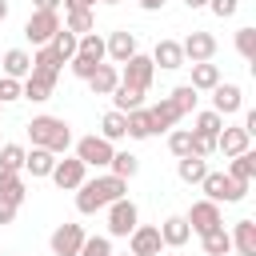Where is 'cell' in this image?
I'll return each mask as SVG.
<instances>
[{"label":"cell","instance_id":"6da1fadb","mask_svg":"<svg viewBox=\"0 0 256 256\" xmlns=\"http://www.w3.org/2000/svg\"><path fill=\"white\" fill-rule=\"evenodd\" d=\"M120 196H128V180H120V176H96V180H84L80 188H76V212L80 216H92V212H100V208H108L112 200H120Z\"/></svg>","mask_w":256,"mask_h":256},{"label":"cell","instance_id":"7a4b0ae2","mask_svg":"<svg viewBox=\"0 0 256 256\" xmlns=\"http://www.w3.org/2000/svg\"><path fill=\"white\" fill-rule=\"evenodd\" d=\"M28 140H32V148H48V152L64 156L72 148V128L60 116H32L28 120Z\"/></svg>","mask_w":256,"mask_h":256},{"label":"cell","instance_id":"3957f363","mask_svg":"<svg viewBox=\"0 0 256 256\" xmlns=\"http://www.w3.org/2000/svg\"><path fill=\"white\" fill-rule=\"evenodd\" d=\"M200 188H204V200H216V204H236V200L248 196V184L244 180H232L228 172H212V168L204 172Z\"/></svg>","mask_w":256,"mask_h":256},{"label":"cell","instance_id":"277c9868","mask_svg":"<svg viewBox=\"0 0 256 256\" xmlns=\"http://www.w3.org/2000/svg\"><path fill=\"white\" fill-rule=\"evenodd\" d=\"M48 180H52L60 192H76V188L88 180V168H84L80 156H68V152H64V160H56V168H52Z\"/></svg>","mask_w":256,"mask_h":256},{"label":"cell","instance_id":"5b68a950","mask_svg":"<svg viewBox=\"0 0 256 256\" xmlns=\"http://www.w3.org/2000/svg\"><path fill=\"white\" fill-rule=\"evenodd\" d=\"M140 224V208L128 200V196H120V200H112L108 204V236H124L128 240V232Z\"/></svg>","mask_w":256,"mask_h":256},{"label":"cell","instance_id":"8992f818","mask_svg":"<svg viewBox=\"0 0 256 256\" xmlns=\"http://www.w3.org/2000/svg\"><path fill=\"white\" fill-rule=\"evenodd\" d=\"M112 152H116V144L104 136H80L76 140V156L84 160V168H108Z\"/></svg>","mask_w":256,"mask_h":256},{"label":"cell","instance_id":"52a82bcc","mask_svg":"<svg viewBox=\"0 0 256 256\" xmlns=\"http://www.w3.org/2000/svg\"><path fill=\"white\" fill-rule=\"evenodd\" d=\"M152 76H156V64H152V56H144V52H136V56H128L124 64H120V80L124 84H132V88H152Z\"/></svg>","mask_w":256,"mask_h":256},{"label":"cell","instance_id":"ba28073f","mask_svg":"<svg viewBox=\"0 0 256 256\" xmlns=\"http://www.w3.org/2000/svg\"><path fill=\"white\" fill-rule=\"evenodd\" d=\"M188 228L196 232V236H204V232H212V228H220L224 224V216H220V204L216 200H196L192 208H188Z\"/></svg>","mask_w":256,"mask_h":256},{"label":"cell","instance_id":"9c48e42d","mask_svg":"<svg viewBox=\"0 0 256 256\" xmlns=\"http://www.w3.org/2000/svg\"><path fill=\"white\" fill-rule=\"evenodd\" d=\"M180 52H184V64H200V60H212L216 56V36L212 32H188L180 40Z\"/></svg>","mask_w":256,"mask_h":256},{"label":"cell","instance_id":"30bf717a","mask_svg":"<svg viewBox=\"0 0 256 256\" xmlns=\"http://www.w3.org/2000/svg\"><path fill=\"white\" fill-rule=\"evenodd\" d=\"M164 240H160V228L156 224H136L128 232V252L132 256H160Z\"/></svg>","mask_w":256,"mask_h":256},{"label":"cell","instance_id":"8fae6325","mask_svg":"<svg viewBox=\"0 0 256 256\" xmlns=\"http://www.w3.org/2000/svg\"><path fill=\"white\" fill-rule=\"evenodd\" d=\"M60 68H64V60H60L48 44H40V48L32 52V72H28V76H36V80H44V84H52V88H56Z\"/></svg>","mask_w":256,"mask_h":256},{"label":"cell","instance_id":"7c38bea8","mask_svg":"<svg viewBox=\"0 0 256 256\" xmlns=\"http://www.w3.org/2000/svg\"><path fill=\"white\" fill-rule=\"evenodd\" d=\"M84 224H60L56 232H52V240H48V248H52V256H76L80 252V244H84Z\"/></svg>","mask_w":256,"mask_h":256},{"label":"cell","instance_id":"4fadbf2b","mask_svg":"<svg viewBox=\"0 0 256 256\" xmlns=\"http://www.w3.org/2000/svg\"><path fill=\"white\" fill-rule=\"evenodd\" d=\"M240 108H244V92H240V84L220 80V84L212 88V112H220V116H236Z\"/></svg>","mask_w":256,"mask_h":256},{"label":"cell","instance_id":"5bb4252c","mask_svg":"<svg viewBox=\"0 0 256 256\" xmlns=\"http://www.w3.org/2000/svg\"><path fill=\"white\" fill-rule=\"evenodd\" d=\"M56 28H60V16H56V12H32V16L24 20V36H28L36 48H40V44H48Z\"/></svg>","mask_w":256,"mask_h":256},{"label":"cell","instance_id":"9a60e30c","mask_svg":"<svg viewBox=\"0 0 256 256\" xmlns=\"http://www.w3.org/2000/svg\"><path fill=\"white\" fill-rule=\"evenodd\" d=\"M128 56H136V32H128V28H116V32L104 40V60H112V64H124Z\"/></svg>","mask_w":256,"mask_h":256},{"label":"cell","instance_id":"2e32d148","mask_svg":"<svg viewBox=\"0 0 256 256\" xmlns=\"http://www.w3.org/2000/svg\"><path fill=\"white\" fill-rule=\"evenodd\" d=\"M244 148H252V136H248L244 128H236V124H224L220 136H216V152L228 160V156H240Z\"/></svg>","mask_w":256,"mask_h":256},{"label":"cell","instance_id":"e0dca14e","mask_svg":"<svg viewBox=\"0 0 256 256\" xmlns=\"http://www.w3.org/2000/svg\"><path fill=\"white\" fill-rule=\"evenodd\" d=\"M152 64H156V68H164V72H176V68H184L180 40H156V48H152Z\"/></svg>","mask_w":256,"mask_h":256},{"label":"cell","instance_id":"ac0fdd59","mask_svg":"<svg viewBox=\"0 0 256 256\" xmlns=\"http://www.w3.org/2000/svg\"><path fill=\"white\" fill-rule=\"evenodd\" d=\"M160 228V240H164V248H184L188 240H192V228H188V220L184 216H168L164 224H156Z\"/></svg>","mask_w":256,"mask_h":256},{"label":"cell","instance_id":"d6986e66","mask_svg":"<svg viewBox=\"0 0 256 256\" xmlns=\"http://www.w3.org/2000/svg\"><path fill=\"white\" fill-rule=\"evenodd\" d=\"M228 236H232L236 256H256V220H236Z\"/></svg>","mask_w":256,"mask_h":256},{"label":"cell","instance_id":"ffe728a7","mask_svg":"<svg viewBox=\"0 0 256 256\" xmlns=\"http://www.w3.org/2000/svg\"><path fill=\"white\" fill-rule=\"evenodd\" d=\"M148 120H152V136H160V132H172V128H176L180 112H176V108H172V100L164 96L160 104H152V108H148Z\"/></svg>","mask_w":256,"mask_h":256},{"label":"cell","instance_id":"44dd1931","mask_svg":"<svg viewBox=\"0 0 256 256\" xmlns=\"http://www.w3.org/2000/svg\"><path fill=\"white\" fill-rule=\"evenodd\" d=\"M52 168H56V152H48V148H32V152H24V172H28L32 180L52 176Z\"/></svg>","mask_w":256,"mask_h":256},{"label":"cell","instance_id":"7402d4cb","mask_svg":"<svg viewBox=\"0 0 256 256\" xmlns=\"http://www.w3.org/2000/svg\"><path fill=\"white\" fill-rule=\"evenodd\" d=\"M120 84V68L116 64H100L92 76H88V88H92V96H112V88Z\"/></svg>","mask_w":256,"mask_h":256},{"label":"cell","instance_id":"603a6c76","mask_svg":"<svg viewBox=\"0 0 256 256\" xmlns=\"http://www.w3.org/2000/svg\"><path fill=\"white\" fill-rule=\"evenodd\" d=\"M0 200H8V204H16V208L28 200V188H24L20 172H8V168H0Z\"/></svg>","mask_w":256,"mask_h":256},{"label":"cell","instance_id":"cb8c5ba5","mask_svg":"<svg viewBox=\"0 0 256 256\" xmlns=\"http://www.w3.org/2000/svg\"><path fill=\"white\" fill-rule=\"evenodd\" d=\"M0 64H4V76H12V80H24V76L32 72V56H28L24 48H8V52L0 56Z\"/></svg>","mask_w":256,"mask_h":256},{"label":"cell","instance_id":"d4e9b609","mask_svg":"<svg viewBox=\"0 0 256 256\" xmlns=\"http://www.w3.org/2000/svg\"><path fill=\"white\" fill-rule=\"evenodd\" d=\"M220 80H224V76H220V64H212V60L192 64V88H196V92H212Z\"/></svg>","mask_w":256,"mask_h":256},{"label":"cell","instance_id":"484cf974","mask_svg":"<svg viewBox=\"0 0 256 256\" xmlns=\"http://www.w3.org/2000/svg\"><path fill=\"white\" fill-rule=\"evenodd\" d=\"M140 104H144V88H132V84H124V80L112 88V108H116V112H132V108H140Z\"/></svg>","mask_w":256,"mask_h":256},{"label":"cell","instance_id":"4316f807","mask_svg":"<svg viewBox=\"0 0 256 256\" xmlns=\"http://www.w3.org/2000/svg\"><path fill=\"white\" fill-rule=\"evenodd\" d=\"M228 176H232V180L252 184V176H256V152H252V148H244L240 156H228Z\"/></svg>","mask_w":256,"mask_h":256},{"label":"cell","instance_id":"83f0119b","mask_svg":"<svg viewBox=\"0 0 256 256\" xmlns=\"http://www.w3.org/2000/svg\"><path fill=\"white\" fill-rule=\"evenodd\" d=\"M76 40H80V36H76V32H68V28L60 24V28L52 32V40H48V48H52V52H56V56H60V60L68 64V60L76 56Z\"/></svg>","mask_w":256,"mask_h":256},{"label":"cell","instance_id":"f1b7e54d","mask_svg":"<svg viewBox=\"0 0 256 256\" xmlns=\"http://www.w3.org/2000/svg\"><path fill=\"white\" fill-rule=\"evenodd\" d=\"M100 136H104V140H112V144H116V140H124V136H128V116H124V112H116V108H112V112H104V120H100Z\"/></svg>","mask_w":256,"mask_h":256},{"label":"cell","instance_id":"f546056e","mask_svg":"<svg viewBox=\"0 0 256 256\" xmlns=\"http://www.w3.org/2000/svg\"><path fill=\"white\" fill-rule=\"evenodd\" d=\"M204 172H208V160H204V156H180V164H176V176H180L184 184H200Z\"/></svg>","mask_w":256,"mask_h":256},{"label":"cell","instance_id":"4dcf8cb0","mask_svg":"<svg viewBox=\"0 0 256 256\" xmlns=\"http://www.w3.org/2000/svg\"><path fill=\"white\" fill-rule=\"evenodd\" d=\"M200 244H204V256H228V252H232V236L224 232V224L212 228V232H204Z\"/></svg>","mask_w":256,"mask_h":256},{"label":"cell","instance_id":"1f68e13d","mask_svg":"<svg viewBox=\"0 0 256 256\" xmlns=\"http://www.w3.org/2000/svg\"><path fill=\"white\" fill-rule=\"evenodd\" d=\"M64 28H68V32H76V36L92 32V28H96V8H72V12H68V20H64Z\"/></svg>","mask_w":256,"mask_h":256},{"label":"cell","instance_id":"d6a6232c","mask_svg":"<svg viewBox=\"0 0 256 256\" xmlns=\"http://www.w3.org/2000/svg\"><path fill=\"white\" fill-rule=\"evenodd\" d=\"M168 100H172V108H176L180 116H188V112H196V100H200V92H196L192 84H180V88H172V92H168Z\"/></svg>","mask_w":256,"mask_h":256},{"label":"cell","instance_id":"836d02e7","mask_svg":"<svg viewBox=\"0 0 256 256\" xmlns=\"http://www.w3.org/2000/svg\"><path fill=\"white\" fill-rule=\"evenodd\" d=\"M128 116V136L132 140H148L152 136V120H148V108L140 104V108H132V112H124Z\"/></svg>","mask_w":256,"mask_h":256},{"label":"cell","instance_id":"e575fe53","mask_svg":"<svg viewBox=\"0 0 256 256\" xmlns=\"http://www.w3.org/2000/svg\"><path fill=\"white\" fill-rule=\"evenodd\" d=\"M108 172H112V176H120V180H132V176L140 172V160H136L132 152H112V160H108Z\"/></svg>","mask_w":256,"mask_h":256},{"label":"cell","instance_id":"d590c367","mask_svg":"<svg viewBox=\"0 0 256 256\" xmlns=\"http://www.w3.org/2000/svg\"><path fill=\"white\" fill-rule=\"evenodd\" d=\"M220 128H224V116L220 112H212V108H204V112H196V124H192V132H200V136H220Z\"/></svg>","mask_w":256,"mask_h":256},{"label":"cell","instance_id":"8d00e7d4","mask_svg":"<svg viewBox=\"0 0 256 256\" xmlns=\"http://www.w3.org/2000/svg\"><path fill=\"white\" fill-rule=\"evenodd\" d=\"M168 152L180 160V156H192V128H172L168 132Z\"/></svg>","mask_w":256,"mask_h":256},{"label":"cell","instance_id":"74e56055","mask_svg":"<svg viewBox=\"0 0 256 256\" xmlns=\"http://www.w3.org/2000/svg\"><path fill=\"white\" fill-rule=\"evenodd\" d=\"M24 144H0V168L8 172H24Z\"/></svg>","mask_w":256,"mask_h":256},{"label":"cell","instance_id":"f35d334b","mask_svg":"<svg viewBox=\"0 0 256 256\" xmlns=\"http://www.w3.org/2000/svg\"><path fill=\"white\" fill-rule=\"evenodd\" d=\"M236 52H240L248 64H256V28H252V24L236 32Z\"/></svg>","mask_w":256,"mask_h":256},{"label":"cell","instance_id":"ab89813d","mask_svg":"<svg viewBox=\"0 0 256 256\" xmlns=\"http://www.w3.org/2000/svg\"><path fill=\"white\" fill-rule=\"evenodd\" d=\"M104 60H96V56H88V52H76L72 60H68V68H72V76H80V80H88L96 68H100Z\"/></svg>","mask_w":256,"mask_h":256},{"label":"cell","instance_id":"60d3db41","mask_svg":"<svg viewBox=\"0 0 256 256\" xmlns=\"http://www.w3.org/2000/svg\"><path fill=\"white\" fill-rule=\"evenodd\" d=\"M76 256H112V236H84Z\"/></svg>","mask_w":256,"mask_h":256},{"label":"cell","instance_id":"b9f144b4","mask_svg":"<svg viewBox=\"0 0 256 256\" xmlns=\"http://www.w3.org/2000/svg\"><path fill=\"white\" fill-rule=\"evenodd\" d=\"M76 52H88V56H96V60H104V36L92 28V32H84L80 40H76Z\"/></svg>","mask_w":256,"mask_h":256},{"label":"cell","instance_id":"7bdbcfd3","mask_svg":"<svg viewBox=\"0 0 256 256\" xmlns=\"http://www.w3.org/2000/svg\"><path fill=\"white\" fill-rule=\"evenodd\" d=\"M212 152H216V140H212V136H200V132H192V156H204V160H208Z\"/></svg>","mask_w":256,"mask_h":256},{"label":"cell","instance_id":"ee69618b","mask_svg":"<svg viewBox=\"0 0 256 256\" xmlns=\"http://www.w3.org/2000/svg\"><path fill=\"white\" fill-rule=\"evenodd\" d=\"M12 100H20V80L0 76V104H12Z\"/></svg>","mask_w":256,"mask_h":256},{"label":"cell","instance_id":"f6af8a7d","mask_svg":"<svg viewBox=\"0 0 256 256\" xmlns=\"http://www.w3.org/2000/svg\"><path fill=\"white\" fill-rule=\"evenodd\" d=\"M208 8H212V16H220V20H228V16H236V8H240V0H208Z\"/></svg>","mask_w":256,"mask_h":256},{"label":"cell","instance_id":"bcb514c9","mask_svg":"<svg viewBox=\"0 0 256 256\" xmlns=\"http://www.w3.org/2000/svg\"><path fill=\"white\" fill-rule=\"evenodd\" d=\"M12 220H16V204L0 200V224H12Z\"/></svg>","mask_w":256,"mask_h":256},{"label":"cell","instance_id":"7dc6e473","mask_svg":"<svg viewBox=\"0 0 256 256\" xmlns=\"http://www.w3.org/2000/svg\"><path fill=\"white\" fill-rule=\"evenodd\" d=\"M32 8H36V12H56L60 0H32Z\"/></svg>","mask_w":256,"mask_h":256},{"label":"cell","instance_id":"c3c4849f","mask_svg":"<svg viewBox=\"0 0 256 256\" xmlns=\"http://www.w3.org/2000/svg\"><path fill=\"white\" fill-rule=\"evenodd\" d=\"M64 4V12H72V8H96V0H60Z\"/></svg>","mask_w":256,"mask_h":256},{"label":"cell","instance_id":"681fc988","mask_svg":"<svg viewBox=\"0 0 256 256\" xmlns=\"http://www.w3.org/2000/svg\"><path fill=\"white\" fill-rule=\"evenodd\" d=\"M136 4H140L144 12H160V8H164V0H136Z\"/></svg>","mask_w":256,"mask_h":256},{"label":"cell","instance_id":"f907efd6","mask_svg":"<svg viewBox=\"0 0 256 256\" xmlns=\"http://www.w3.org/2000/svg\"><path fill=\"white\" fill-rule=\"evenodd\" d=\"M184 8H208V0H184Z\"/></svg>","mask_w":256,"mask_h":256},{"label":"cell","instance_id":"816d5d0a","mask_svg":"<svg viewBox=\"0 0 256 256\" xmlns=\"http://www.w3.org/2000/svg\"><path fill=\"white\" fill-rule=\"evenodd\" d=\"M8 20V0H0V24Z\"/></svg>","mask_w":256,"mask_h":256},{"label":"cell","instance_id":"f5cc1de1","mask_svg":"<svg viewBox=\"0 0 256 256\" xmlns=\"http://www.w3.org/2000/svg\"><path fill=\"white\" fill-rule=\"evenodd\" d=\"M112 256H116V252H112ZM120 256H132V252H120Z\"/></svg>","mask_w":256,"mask_h":256},{"label":"cell","instance_id":"db71d44e","mask_svg":"<svg viewBox=\"0 0 256 256\" xmlns=\"http://www.w3.org/2000/svg\"><path fill=\"white\" fill-rule=\"evenodd\" d=\"M104 4H120V0H104Z\"/></svg>","mask_w":256,"mask_h":256},{"label":"cell","instance_id":"11a10c76","mask_svg":"<svg viewBox=\"0 0 256 256\" xmlns=\"http://www.w3.org/2000/svg\"><path fill=\"white\" fill-rule=\"evenodd\" d=\"M0 112H4V104H0Z\"/></svg>","mask_w":256,"mask_h":256},{"label":"cell","instance_id":"9f6ffc18","mask_svg":"<svg viewBox=\"0 0 256 256\" xmlns=\"http://www.w3.org/2000/svg\"><path fill=\"white\" fill-rule=\"evenodd\" d=\"M0 144H4V140H0Z\"/></svg>","mask_w":256,"mask_h":256},{"label":"cell","instance_id":"6f0895ef","mask_svg":"<svg viewBox=\"0 0 256 256\" xmlns=\"http://www.w3.org/2000/svg\"><path fill=\"white\" fill-rule=\"evenodd\" d=\"M0 256H4V252H0Z\"/></svg>","mask_w":256,"mask_h":256},{"label":"cell","instance_id":"680465c9","mask_svg":"<svg viewBox=\"0 0 256 256\" xmlns=\"http://www.w3.org/2000/svg\"><path fill=\"white\" fill-rule=\"evenodd\" d=\"M228 256H232V252H228Z\"/></svg>","mask_w":256,"mask_h":256}]
</instances>
